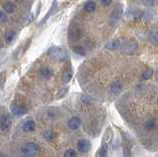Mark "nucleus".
<instances>
[{
    "label": "nucleus",
    "mask_w": 158,
    "mask_h": 157,
    "mask_svg": "<svg viewBox=\"0 0 158 157\" xmlns=\"http://www.w3.org/2000/svg\"><path fill=\"white\" fill-rule=\"evenodd\" d=\"M44 138L48 140H52L53 137L56 136V134H54V132L52 130H47V131H44Z\"/></svg>",
    "instance_id": "obj_19"
},
{
    "label": "nucleus",
    "mask_w": 158,
    "mask_h": 157,
    "mask_svg": "<svg viewBox=\"0 0 158 157\" xmlns=\"http://www.w3.org/2000/svg\"><path fill=\"white\" fill-rule=\"evenodd\" d=\"M7 21V16L5 12L3 11H0V23H4Z\"/></svg>",
    "instance_id": "obj_24"
},
{
    "label": "nucleus",
    "mask_w": 158,
    "mask_h": 157,
    "mask_svg": "<svg viewBox=\"0 0 158 157\" xmlns=\"http://www.w3.org/2000/svg\"><path fill=\"white\" fill-rule=\"evenodd\" d=\"M84 9L89 12V13H92L96 10V4L94 3L93 1H87L85 3V5H84Z\"/></svg>",
    "instance_id": "obj_12"
},
{
    "label": "nucleus",
    "mask_w": 158,
    "mask_h": 157,
    "mask_svg": "<svg viewBox=\"0 0 158 157\" xmlns=\"http://www.w3.org/2000/svg\"><path fill=\"white\" fill-rule=\"evenodd\" d=\"M100 157H105V151H104V149H102V151H101Z\"/></svg>",
    "instance_id": "obj_26"
},
{
    "label": "nucleus",
    "mask_w": 158,
    "mask_h": 157,
    "mask_svg": "<svg viewBox=\"0 0 158 157\" xmlns=\"http://www.w3.org/2000/svg\"><path fill=\"white\" fill-rule=\"evenodd\" d=\"M35 129H36V124H35L34 121H27L23 126L24 131H27V132L33 131Z\"/></svg>",
    "instance_id": "obj_10"
},
{
    "label": "nucleus",
    "mask_w": 158,
    "mask_h": 157,
    "mask_svg": "<svg viewBox=\"0 0 158 157\" xmlns=\"http://www.w3.org/2000/svg\"><path fill=\"white\" fill-rule=\"evenodd\" d=\"M64 157H76V152L73 149H67L64 152Z\"/></svg>",
    "instance_id": "obj_21"
},
{
    "label": "nucleus",
    "mask_w": 158,
    "mask_h": 157,
    "mask_svg": "<svg viewBox=\"0 0 158 157\" xmlns=\"http://www.w3.org/2000/svg\"><path fill=\"white\" fill-rule=\"evenodd\" d=\"M121 46V43L118 40H113L111 42H109L106 46V48L107 50H110V51H116L118 50V48Z\"/></svg>",
    "instance_id": "obj_9"
},
{
    "label": "nucleus",
    "mask_w": 158,
    "mask_h": 157,
    "mask_svg": "<svg viewBox=\"0 0 158 157\" xmlns=\"http://www.w3.org/2000/svg\"><path fill=\"white\" fill-rule=\"evenodd\" d=\"M72 75H73V72H72L71 69H67V70L64 71L63 72V75H62V80H63V82L67 83V82L70 81V79L72 78Z\"/></svg>",
    "instance_id": "obj_13"
},
{
    "label": "nucleus",
    "mask_w": 158,
    "mask_h": 157,
    "mask_svg": "<svg viewBox=\"0 0 158 157\" xmlns=\"http://www.w3.org/2000/svg\"><path fill=\"white\" fill-rule=\"evenodd\" d=\"M48 55L51 56L53 60H64L67 57V53L65 51H63L62 48H52L49 50Z\"/></svg>",
    "instance_id": "obj_1"
},
{
    "label": "nucleus",
    "mask_w": 158,
    "mask_h": 157,
    "mask_svg": "<svg viewBox=\"0 0 158 157\" xmlns=\"http://www.w3.org/2000/svg\"><path fill=\"white\" fill-rule=\"evenodd\" d=\"M123 89L122 83L120 81H115L111 85V93L113 95H118Z\"/></svg>",
    "instance_id": "obj_8"
},
{
    "label": "nucleus",
    "mask_w": 158,
    "mask_h": 157,
    "mask_svg": "<svg viewBox=\"0 0 158 157\" xmlns=\"http://www.w3.org/2000/svg\"><path fill=\"white\" fill-rule=\"evenodd\" d=\"M73 52L75 53H77V55H79V56H84L86 55L85 50H84L82 47H75L73 48Z\"/></svg>",
    "instance_id": "obj_20"
},
{
    "label": "nucleus",
    "mask_w": 158,
    "mask_h": 157,
    "mask_svg": "<svg viewBox=\"0 0 158 157\" xmlns=\"http://www.w3.org/2000/svg\"><path fill=\"white\" fill-rule=\"evenodd\" d=\"M15 9H16V6H15V4L13 2H6L4 4V6H3V10L6 12V13H9V14H11L15 11Z\"/></svg>",
    "instance_id": "obj_11"
},
{
    "label": "nucleus",
    "mask_w": 158,
    "mask_h": 157,
    "mask_svg": "<svg viewBox=\"0 0 158 157\" xmlns=\"http://www.w3.org/2000/svg\"><path fill=\"white\" fill-rule=\"evenodd\" d=\"M101 3L103 4V5H105V6H108V5H110V4L112 3L113 0H100Z\"/></svg>",
    "instance_id": "obj_25"
},
{
    "label": "nucleus",
    "mask_w": 158,
    "mask_h": 157,
    "mask_svg": "<svg viewBox=\"0 0 158 157\" xmlns=\"http://www.w3.org/2000/svg\"><path fill=\"white\" fill-rule=\"evenodd\" d=\"M80 126H81V121L77 117H73L68 121V126H69V129L72 130H78L79 127H80Z\"/></svg>",
    "instance_id": "obj_5"
},
{
    "label": "nucleus",
    "mask_w": 158,
    "mask_h": 157,
    "mask_svg": "<svg viewBox=\"0 0 158 157\" xmlns=\"http://www.w3.org/2000/svg\"><path fill=\"white\" fill-rule=\"evenodd\" d=\"M149 40H150V42L153 43V45H157L158 36H157V33L155 31L150 32V34H149Z\"/></svg>",
    "instance_id": "obj_17"
},
{
    "label": "nucleus",
    "mask_w": 158,
    "mask_h": 157,
    "mask_svg": "<svg viewBox=\"0 0 158 157\" xmlns=\"http://www.w3.org/2000/svg\"><path fill=\"white\" fill-rule=\"evenodd\" d=\"M154 121L153 120H149V121H147L146 122V124H145V127L147 130H151V129H153L154 127Z\"/></svg>",
    "instance_id": "obj_23"
},
{
    "label": "nucleus",
    "mask_w": 158,
    "mask_h": 157,
    "mask_svg": "<svg viewBox=\"0 0 158 157\" xmlns=\"http://www.w3.org/2000/svg\"><path fill=\"white\" fill-rule=\"evenodd\" d=\"M11 112L12 114L15 116H23L25 113L27 112L26 108H24L23 106H19V105H13L11 107Z\"/></svg>",
    "instance_id": "obj_7"
},
{
    "label": "nucleus",
    "mask_w": 158,
    "mask_h": 157,
    "mask_svg": "<svg viewBox=\"0 0 158 157\" xmlns=\"http://www.w3.org/2000/svg\"><path fill=\"white\" fill-rule=\"evenodd\" d=\"M38 145L33 143V142H30V143H26L23 145L22 147V152L29 157H33L38 153Z\"/></svg>",
    "instance_id": "obj_2"
},
{
    "label": "nucleus",
    "mask_w": 158,
    "mask_h": 157,
    "mask_svg": "<svg viewBox=\"0 0 158 157\" xmlns=\"http://www.w3.org/2000/svg\"><path fill=\"white\" fill-rule=\"evenodd\" d=\"M11 118H10L9 115H4L2 118H1V121H0V126H1V129L3 130H7L10 129V126H11Z\"/></svg>",
    "instance_id": "obj_4"
},
{
    "label": "nucleus",
    "mask_w": 158,
    "mask_h": 157,
    "mask_svg": "<svg viewBox=\"0 0 158 157\" xmlns=\"http://www.w3.org/2000/svg\"><path fill=\"white\" fill-rule=\"evenodd\" d=\"M137 48H138L137 43L135 41H131L125 46L123 52H125L126 53H127V55H132V53H135L136 52Z\"/></svg>",
    "instance_id": "obj_3"
},
{
    "label": "nucleus",
    "mask_w": 158,
    "mask_h": 157,
    "mask_svg": "<svg viewBox=\"0 0 158 157\" xmlns=\"http://www.w3.org/2000/svg\"><path fill=\"white\" fill-rule=\"evenodd\" d=\"M77 147H78V150L80 152H82V153H86V152H88L89 149H90V142L86 139H82L78 142Z\"/></svg>",
    "instance_id": "obj_6"
},
{
    "label": "nucleus",
    "mask_w": 158,
    "mask_h": 157,
    "mask_svg": "<svg viewBox=\"0 0 158 157\" xmlns=\"http://www.w3.org/2000/svg\"><path fill=\"white\" fill-rule=\"evenodd\" d=\"M41 74L44 76V77H46V78H49L52 76V70L49 69V68H43L42 69V71H41Z\"/></svg>",
    "instance_id": "obj_18"
},
{
    "label": "nucleus",
    "mask_w": 158,
    "mask_h": 157,
    "mask_svg": "<svg viewBox=\"0 0 158 157\" xmlns=\"http://www.w3.org/2000/svg\"><path fill=\"white\" fill-rule=\"evenodd\" d=\"M152 75H153V70L151 69V68H147V69H145L144 71H143L141 78L143 80H147V79H149V78H151Z\"/></svg>",
    "instance_id": "obj_15"
},
{
    "label": "nucleus",
    "mask_w": 158,
    "mask_h": 157,
    "mask_svg": "<svg viewBox=\"0 0 158 157\" xmlns=\"http://www.w3.org/2000/svg\"><path fill=\"white\" fill-rule=\"evenodd\" d=\"M15 37H16V33H15L14 31H10L6 34V35H5V41H6L7 43H11L14 40Z\"/></svg>",
    "instance_id": "obj_16"
},
{
    "label": "nucleus",
    "mask_w": 158,
    "mask_h": 157,
    "mask_svg": "<svg viewBox=\"0 0 158 157\" xmlns=\"http://www.w3.org/2000/svg\"><path fill=\"white\" fill-rule=\"evenodd\" d=\"M56 7H57V2H56V1H53V3H52V8H51V11H49V12L47 14V15L44 16V18L43 19V21H42L41 23H40V24H44V22H46V21L48 20V17L51 16L52 14L54 12V10H56Z\"/></svg>",
    "instance_id": "obj_14"
},
{
    "label": "nucleus",
    "mask_w": 158,
    "mask_h": 157,
    "mask_svg": "<svg viewBox=\"0 0 158 157\" xmlns=\"http://www.w3.org/2000/svg\"><path fill=\"white\" fill-rule=\"evenodd\" d=\"M67 91H68V88L67 87L60 89V90H59V92L57 93V98H62V97H64V96L66 95Z\"/></svg>",
    "instance_id": "obj_22"
},
{
    "label": "nucleus",
    "mask_w": 158,
    "mask_h": 157,
    "mask_svg": "<svg viewBox=\"0 0 158 157\" xmlns=\"http://www.w3.org/2000/svg\"><path fill=\"white\" fill-rule=\"evenodd\" d=\"M17 1H18V2H21V1H22V0H17Z\"/></svg>",
    "instance_id": "obj_27"
}]
</instances>
